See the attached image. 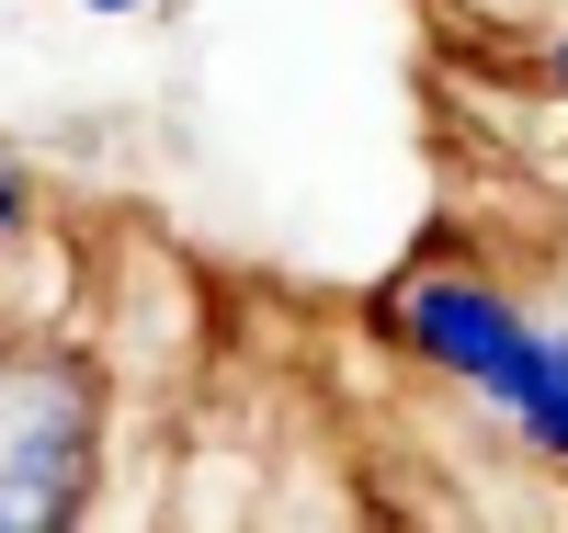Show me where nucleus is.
Wrapping results in <instances>:
<instances>
[{"mask_svg": "<svg viewBox=\"0 0 568 533\" xmlns=\"http://www.w3.org/2000/svg\"><path fill=\"white\" fill-rule=\"evenodd\" d=\"M409 341L433 363H455L478 398H500L524 443L568 454V329L511 318L500 296H478V284H420L409 296Z\"/></svg>", "mask_w": 568, "mask_h": 533, "instance_id": "nucleus-1", "label": "nucleus"}, {"mask_svg": "<svg viewBox=\"0 0 568 533\" xmlns=\"http://www.w3.org/2000/svg\"><path fill=\"white\" fill-rule=\"evenodd\" d=\"M91 476V386L58 352H12L0 363V533L69 522Z\"/></svg>", "mask_w": 568, "mask_h": 533, "instance_id": "nucleus-2", "label": "nucleus"}, {"mask_svg": "<svg viewBox=\"0 0 568 533\" xmlns=\"http://www.w3.org/2000/svg\"><path fill=\"white\" fill-rule=\"evenodd\" d=\"M91 12H136V0H91Z\"/></svg>", "mask_w": 568, "mask_h": 533, "instance_id": "nucleus-3", "label": "nucleus"}, {"mask_svg": "<svg viewBox=\"0 0 568 533\" xmlns=\"http://www.w3.org/2000/svg\"><path fill=\"white\" fill-rule=\"evenodd\" d=\"M0 216H12V182H0Z\"/></svg>", "mask_w": 568, "mask_h": 533, "instance_id": "nucleus-4", "label": "nucleus"}]
</instances>
